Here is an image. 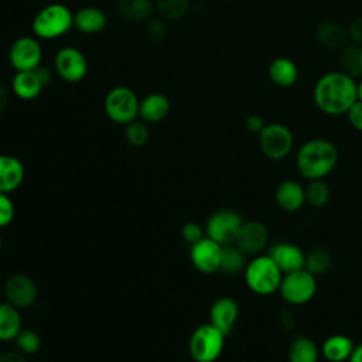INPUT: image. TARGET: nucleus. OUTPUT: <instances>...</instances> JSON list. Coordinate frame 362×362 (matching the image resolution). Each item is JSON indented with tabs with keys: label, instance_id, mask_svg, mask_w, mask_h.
Listing matches in <instances>:
<instances>
[{
	"label": "nucleus",
	"instance_id": "nucleus-1",
	"mask_svg": "<svg viewBox=\"0 0 362 362\" xmlns=\"http://www.w3.org/2000/svg\"><path fill=\"white\" fill-rule=\"evenodd\" d=\"M313 100L328 116L346 115L358 100L356 81L339 69L327 72L315 82Z\"/></svg>",
	"mask_w": 362,
	"mask_h": 362
},
{
	"label": "nucleus",
	"instance_id": "nucleus-2",
	"mask_svg": "<svg viewBox=\"0 0 362 362\" xmlns=\"http://www.w3.org/2000/svg\"><path fill=\"white\" fill-rule=\"evenodd\" d=\"M339 153L327 139H311L303 143L296 153V165L303 178L325 180L337 167Z\"/></svg>",
	"mask_w": 362,
	"mask_h": 362
},
{
	"label": "nucleus",
	"instance_id": "nucleus-3",
	"mask_svg": "<svg viewBox=\"0 0 362 362\" xmlns=\"http://www.w3.org/2000/svg\"><path fill=\"white\" fill-rule=\"evenodd\" d=\"M243 279L252 293L270 296L279 291L283 273L267 253H260L247 262L243 270Z\"/></svg>",
	"mask_w": 362,
	"mask_h": 362
},
{
	"label": "nucleus",
	"instance_id": "nucleus-4",
	"mask_svg": "<svg viewBox=\"0 0 362 362\" xmlns=\"http://www.w3.org/2000/svg\"><path fill=\"white\" fill-rule=\"evenodd\" d=\"M74 27V13L61 3H51L33 18L31 30L38 40H55L65 35Z\"/></svg>",
	"mask_w": 362,
	"mask_h": 362
},
{
	"label": "nucleus",
	"instance_id": "nucleus-5",
	"mask_svg": "<svg viewBox=\"0 0 362 362\" xmlns=\"http://www.w3.org/2000/svg\"><path fill=\"white\" fill-rule=\"evenodd\" d=\"M226 335L211 322L199 325L189 337L188 349L195 362H215L223 352Z\"/></svg>",
	"mask_w": 362,
	"mask_h": 362
},
{
	"label": "nucleus",
	"instance_id": "nucleus-6",
	"mask_svg": "<svg viewBox=\"0 0 362 362\" xmlns=\"http://www.w3.org/2000/svg\"><path fill=\"white\" fill-rule=\"evenodd\" d=\"M140 99L136 92L127 86L112 88L103 100L106 116L116 124H129L139 117Z\"/></svg>",
	"mask_w": 362,
	"mask_h": 362
},
{
	"label": "nucleus",
	"instance_id": "nucleus-7",
	"mask_svg": "<svg viewBox=\"0 0 362 362\" xmlns=\"http://www.w3.org/2000/svg\"><path fill=\"white\" fill-rule=\"evenodd\" d=\"M279 293L290 305H304L317 294V277L305 269L283 274Z\"/></svg>",
	"mask_w": 362,
	"mask_h": 362
},
{
	"label": "nucleus",
	"instance_id": "nucleus-8",
	"mask_svg": "<svg viewBox=\"0 0 362 362\" xmlns=\"http://www.w3.org/2000/svg\"><path fill=\"white\" fill-rule=\"evenodd\" d=\"M257 136L260 150L269 160H284L294 148V134L283 123H269Z\"/></svg>",
	"mask_w": 362,
	"mask_h": 362
},
{
	"label": "nucleus",
	"instance_id": "nucleus-9",
	"mask_svg": "<svg viewBox=\"0 0 362 362\" xmlns=\"http://www.w3.org/2000/svg\"><path fill=\"white\" fill-rule=\"evenodd\" d=\"M243 223L239 212L235 209H218L209 215L205 223V235L222 246L235 242Z\"/></svg>",
	"mask_w": 362,
	"mask_h": 362
},
{
	"label": "nucleus",
	"instance_id": "nucleus-10",
	"mask_svg": "<svg viewBox=\"0 0 362 362\" xmlns=\"http://www.w3.org/2000/svg\"><path fill=\"white\" fill-rule=\"evenodd\" d=\"M54 69L62 81L78 83L88 75V59L78 48L62 47L55 54Z\"/></svg>",
	"mask_w": 362,
	"mask_h": 362
},
{
	"label": "nucleus",
	"instance_id": "nucleus-11",
	"mask_svg": "<svg viewBox=\"0 0 362 362\" xmlns=\"http://www.w3.org/2000/svg\"><path fill=\"white\" fill-rule=\"evenodd\" d=\"M8 61L16 72L38 68L42 61V47L38 38L23 35L14 40L8 49Z\"/></svg>",
	"mask_w": 362,
	"mask_h": 362
},
{
	"label": "nucleus",
	"instance_id": "nucleus-12",
	"mask_svg": "<svg viewBox=\"0 0 362 362\" xmlns=\"http://www.w3.org/2000/svg\"><path fill=\"white\" fill-rule=\"evenodd\" d=\"M246 256H257L270 245V233L262 221H243L233 242Z\"/></svg>",
	"mask_w": 362,
	"mask_h": 362
},
{
	"label": "nucleus",
	"instance_id": "nucleus-13",
	"mask_svg": "<svg viewBox=\"0 0 362 362\" xmlns=\"http://www.w3.org/2000/svg\"><path fill=\"white\" fill-rule=\"evenodd\" d=\"M4 296L7 303L18 310H24L37 301L38 290L30 276L14 273L4 283Z\"/></svg>",
	"mask_w": 362,
	"mask_h": 362
},
{
	"label": "nucleus",
	"instance_id": "nucleus-14",
	"mask_svg": "<svg viewBox=\"0 0 362 362\" xmlns=\"http://www.w3.org/2000/svg\"><path fill=\"white\" fill-rule=\"evenodd\" d=\"M222 247L223 246L221 243L205 235L201 240L191 245L189 259L192 266L204 274H212L219 272Z\"/></svg>",
	"mask_w": 362,
	"mask_h": 362
},
{
	"label": "nucleus",
	"instance_id": "nucleus-15",
	"mask_svg": "<svg viewBox=\"0 0 362 362\" xmlns=\"http://www.w3.org/2000/svg\"><path fill=\"white\" fill-rule=\"evenodd\" d=\"M267 255L274 260L283 274L304 269L305 253L291 242H276L269 247Z\"/></svg>",
	"mask_w": 362,
	"mask_h": 362
},
{
	"label": "nucleus",
	"instance_id": "nucleus-16",
	"mask_svg": "<svg viewBox=\"0 0 362 362\" xmlns=\"http://www.w3.org/2000/svg\"><path fill=\"white\" fill-rule=\"evenodd\" d=\"M239 318V304L235 298L223 296L216 298L209 308V322L226 337L233 331Z\"/></svg>",
	"mask_w": 362,
	"mask_h": 362
},
{
	"label": "nucleus",
	"instance_id": "nucleus-17",
	"mask_svg": "<svg viewBox=\"0 0 362 362\" xmlns=\"http://www.w3.org/2000/svg\"><path fill=\"white\" fill-rule=\"evenodd\" d=\"M274 199L284 212H297L305 204V187L296 180H283L276 187Z\"/></svg>",
	"mask_w": 362,
	"mask_h": 362
},
{
	"label": "nucleus",
	"instance_id": "nucleus-18",
	"mask_svg": "<svg viewBox=\"0 0 362 362\" xmlns=\"http://www.w3.org/2000/svg\"><path fill=\"white\" fill-rule=\"evenodd\" d=\"M45 86L47 85L42 81L38 68H35L33 71L16 72L11 79L10 89L21 100H33L41 95Z\"/></svg>",
	"mask_w": 362,
	"mask_h": 362
},
{
	"label": "nucleus",
	"instance_id": "nucleus-19",
	"mask_svg": "<svg viewBox=\"0 0 362 362\" xmlns=\"http://www.w3.org/2000/svg\"><path fill=\"white\" fill-rule=\"evenodd\" d=\"M25 170L20 158L11 154H0V192L10 194L24 181Z\"/></svg>",
	"mask_w": 362,
	"mask_h": 362
},
{
	"label": "nucleus",
	"instance_id": "nucleus-20",
	"mask_svg": "<svg viewBox=\"0 0 362 362\" xmlns=\"http://www.w3.org/2000/svg\"><path fill=\"white\" fill-rule=\"evenodd\" d=\"M170 99L161 92H151L146 95L139 105V117L146 123H158L170 113Z\"/></svg>",
	"mask_w": 362,
	"mask_h": 362
},
{
	"label": "nucleus",
	"instance_id": "nucleus-21",
	"mask_svg": "<svg viewBox=\"0 0 362 362\" xmlns=\"http://www.w3.org/2000/svg\"><path fill=\"white\" fill-rule=\"evenodd\" d=\"M355 348L354 341L345 334H332L320 346L321 356L328 362H348Z\"/></svg>",
	"mask_w": 362,
	"mask_h": 362
},
{
	"label": "nucleus",
	"instance_id": "nucleus-22",
	"mask_svg": "<svg viewBox=\"0 0 362 362\" xmlns=\"http://www.w3.org/2000/svg\"><path fill=\"white\" fill-rule=\"evenodd\" d=\"M315 38L324 48L341 49L349 42L346 27L338 21H322L315 28Z\"/></svg>",
	"mask_w": 362,
	"mask_h": 362
},
{
	"label": "nucleus",
	"instance_id": "nucleus-23",
	"mask_svg": "<svg viewBox=\"0 0 362 362\" xmlns=\"http://www.w3.org/2000/svg\"><path fill=\"white\" fill-rule=\"evenodd\" d=\"M107 23L103 10L95 6H86L74 13V27L82 34H98Z\"/></svg>",
	"mask_w": 362,
	"mask_h": 362
},
{
	"label": "nucleus",
	"instance_id": "nucleus-24",
	"mask_svg": "<svg viewBox=\"0 0 362 362\" xmlns=\"http://www.w3.org/2000/svg\"><path fill=\"white\" fill-rule=\"evenodd\" d=\"M267 75L276 86L290 88L298 79V68L288 57H277L269 64Z\"/></svg>",
	"mask_w": 362,
	"mask_h": 362
},
{
	"label": "nucleus",
	"instance_id": "nucleus-25",
	"mask_svg": "<svg viewBox=\"0 0 362 362\" xmlns=\"http://www.w3.org/2000/svg\"><path fill=\"white\" fill-rule=\"evenodd\" d=\"M156 0H119L117 13L129 23H146L153 17Z\"/></svg>",
	"mask_w": 362,
	"mask_h": 362
},
{
	"label": "nucleus",
	"instance_id": "nucleus-26",
	"mask_svg": "<svg viewBox=\"0 0 362 362\" xmlns=\"http://www.w3.org/2000/svg\"><path fill=\"white\" fill-rule=\"evenodd\" d=\"M287 358L288 362H318L321 351L313 338L298 335L290 342Z\"/></svg>",
	"mask_w": 362,
	"mask_h": 362
},
{
	"label": "nucleus",
	"instance_id": "nucleus-27",
	"mask_svg": "<svg viewBox=\"0 0 362 362\" xmlns=\"http://www.w3.org/2000/svg\"><path fill=\"white\" fill-rule=\"evenodd\" d=\"M339 71L356 79L362 78V44L348 42L339 49Z\"/></svg>",
	"mask_w": 362,
	"mask_h": 362
},
{
	"label": "nucleus",
	"instance_id": "nucleus-28",
	"mask_svg": "<svg viewBox=\"0 0 362 362\" xmlns=\"http://www.w3.org/2000/svg\"><path fill=\"white\" fill-rule=\"evenodd\" d=\"M21 329V315L18 308L7 301L0 303V341H14Z\"/></svg>",
	"mask_w": 362,
	"mask_h": 362
},
{
	"label": "nucleus",
	"instance_id": "nucleus-29",
	"mask_svg": "<svg viewBox=\"0 0 362 362\" xmlns=\"http://www.w3.org/2000/svg\"><path fill=\"white\" fill-rule=\"evenodd\" d=\"M247 264V256L235 245H225L222 247V256H221V264L219 272L226 276H236L239 273H243L245 267Z\"/></svg>",
	"mask_w": 362,
	"mask_h": 362
},
{
	"label": "nucleus",
	"instance_id": "nucleus-30",
	"mask_svg": "<svg viewBox=\"0 0 362 362\" xmlns=\"http://www.w3.org/2000/svg\"><path fill=\"white\" fill-rule=\"evenodd\" d=\"M332 266V256L331 253L324 247H315L311 249L308 253H305V264L304 269L308 270L315 277L325 274Z\"/></svg>",
	"mask_w": 362,
	"mask_h": 362
},
{
	"label": "nucleus",
	"instance_id": "nucleus-31",
	"mask_svg": "<svg viewBox=\"0 0 362 362\" xmlns=\"http://www.w3.org/2000/svg\"><path fill=\"white\" fill-rule=\"evenodd\" d=\"M331 198L329 185L325 180H311L305 187V202L313 208H324Z\"/></svg>",
	"mask_w": 362,
	"mask_h": 362
},
{
	"label": "nucleus",
	"instance_id": "nucleus-32",
	"mask_svg": "<svg viewBox=\"0 0 362 362\" xmlns=\"http://www.w3.org/2000/svg\"><path fill=\"white\" fill-rule=\"evenodd\" d=\"M189 0H156V10L165 21L180 20L187 14Z\"/></svg>",
	"mask_w": 362,
	"mask_h": 362
},
{
	"label": "nucleus",
	"instance_id": "nucleus-33",
	"mask_svg": "<svg viewBox=\"0 0 362 362\" xmlns=\"http://www.w3.org/2000/svg\"><path fill=\"white\" fill-rule=\"evenodd\" d=\"M124 139L126 141L133 147H143L147 144L150 139V130L147 127V123L140 120H133L124 127Z\"/></svg>",
	"mask_w": 362,
	"mask_h": 362
},
{
	"label": "nucleus",
	"instance_id": "nucleus-34",
	"mask_svg": "<svg viewBox=\"0 0 362 362\" xmlns=\"http://www.w3.org/2000/svg\"><path fill=\"white\" fill-rule=\"evenodd\" d=\"M14 345L23 355H33L41 348V337L34 329H21L14 338Z\"/></svg>",
	"mask_w": 362,
	"mask_h": 362
},
{
	"label": "nucleus",
	"instance_id": "nucleus-35",
	"mask_svg": "<svg viewBox=\"0 0 362 362\" xmlns=\"http://www.w3.org/2000/svg\"><path fill=\"white\" fill-rule=\"evenodd\" d=\"M144 33H146V37H147L150 41L158 42V41L164 40L165 35H167L165 20L161 18V17H151L150 20L146 21Z\"/></svg>",
	"mask_w": 362,
	"mask_h": 362
},
{
	"label": "nucleus",
	"instance_id": "nucleus-36",
	"mask_svg": "<svg viewBox=\"0 0 362 362\" xmlns=\"http://www.w3.org/2000/svg\"><path fill=\"white\" fill-rule=\"evenodd\" d=\"M16 208L8 194L0 192V229L10 225L14 219Z\"/></svg>",
	"mask_w": 362,
	"mask_h": 362
},
{
	"label": "nucleus",
	"instance_id": "nucleus-37",
	"mask_svg": "<svg viewBox=\"0 0 362 362\" xmlns=\"http://www.w3.org/2000/svg\"><path fill=\"white\" fill-rule=\"evenodd\" d=\"M182 240L188 245H194L205 236V229L197 222H187L181 228Z\"/></svg>",
	"mask_w": 362,
	"mask_h": 362
},
{
	"label": "nucleus",
	"instance_id": "nucleus-38",
	"mask_svg": "<svg viewBox=\"0 0 362 362\" xmlns=\"http://www.w3.org/2000/svg\"><path fill=\"white\" fill-rule=\"evenodd\" d=\"M346 31L349 42L362 44V16L354 17L346 25Z\"/></svg>",
	"mask_w": 362,
	"mask_h": 362
},
{
	"label": "nucleus",
	"instance_id": "nucleus-39",
	"mask_svg": "<svg viewBox=\"0 0 362 362\" xmlns=\"http://www.w3.org/2000/svg\"><path fill=\"white\" fill-rule=\"evenodd\" d=\"M346 117L355 130L362 132V100H356L352 105V107L346 113Z\"/></svg>",
	"mask_w": 362,
	"mask_h": 362
},
{
	"label": "nucleus",
	"instance_id": "nucleus-40",
	"mask_svg": "<svg viewBox=\"0 0 362 362\" xmlns=\"http://www.w3.org/2000/svg\"><path fill=\"white\" fill-rule=\"evenodd\" d=\"M266 126L263 117L257 113H252L249 116H246L245 119V129L249 132V133H253V134H259L263 127Z\"/></svg>",
	"mask_w": 362,
	"mask_h": 362
},
{
	"label": "nucleus",
	"instance_id": "nucleus-41",
	"mask_svg": "<svg viewBox=\"0 0 362 362\" xmlns=\"http://www.w3.org/2000/svg\"><path fill=\"white\" fill-rule=\"evenodd\" d=\"M0 362H27V358L18 351H4L0 354Z\"/></svg>",
	"mask_w": 362,
	"mask_h": 362
},
{
	"label": "nucleus",
	"instance_id": "nucleus-42",
	"mask_svg": "<svg viewBox=\"0 0 362 362\" xmlns=\"http://www.w3.org/2000/svg\"><path fill=\"white\" fill-rule=\"evenodd\" d=\"M10 102V89L0 82V115L7 109Z\"/></svg>",
	"mask_w": 362,
	"mask_h": 362
},
{
	"label": "nucleus",
	"instance_id": "nucleus-43",
	"mask_svg": "<svg viewBox=\"0 0 362 362\" xmlns=\"http://www.w3.org/2000/svg\"><path fill=\"white\" fill-rule=\"evenodd\" d=\"M348 362H362V344L355 345Z\"/></svg>",
	"mask_w": 362,
	"mask_h": 362
},
{
	"label": "nucleus",
	"instance_id": "nucleus-44",
	"mask_svg": "<svg viewBox=\"0 0 362 362\" xmlns=\"http://www.w3.org/2000/svg\"><path fill=\"white\" fill-rule=\"evenodd\" d=\"M356 92H358V100H362V78L359 82H356Z\"/></svg>",
	"mask_w": 362,
	"mask_h": 362
},
{
	"label": "nucleus",
	"instance_id": "nucleus-45",
	"mask_svg": "<svg viewBox=\"0 0 362 362\" xmlns=\"http://www.w3.org/2000/svg\"><path fill=\"white\" fill-rule=\"evenodd\" d=\"M1 246H3V240H1V235H0V250H1Z\"/></svg>",
	"mask_w": 362,
	"mask_h": 362
}]
</instances>
